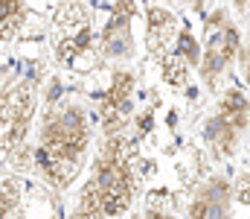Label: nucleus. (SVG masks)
Segmentation results:
<instances>
[{
    "instance_id": "1",
    "label": "nucleus",
    "mask_w": 250,
    "mask_h": 219,
    "mask_svg": "<svg viewBox=\"0 0 250 219\" xmlns=\"http://www.w3.org/2000/svg\"><path fill=\"white\" fill-rule=\"evenodd\" d=\"M242 50V32L233 24L227 9H215L207 15V41H204V56H201V79L204 85H215V79L233 65V59Z\"/></svg>"
},
{
    "instance_id": "3",
    "label": "nucleus",
    "mask_w": 250,
    "mask_h": 219,
    "mask_svg": "<svg viewBox=\"0 0 250 219\" xmlns=\"http://www.w3.org/2000/svg\"><path fill=\"white\" fill-rule=\"evenodd\" d=\"M178 18L163 9V6H148L146 12V47L148 53L154 56H166L172 47H175V38H178Z\"/></svg>"
},
{
    "instance_id": "7",
    "label": "nucleus",
    "mask_w": 250,
    "mask_h": 219,
    "mask_svg": "<svg viewBox=\"0 0 250 219\" xmlns=\"http://www.w3.org/2000/svg\"><path fill=\"white\" fill-rule=\"evenodd\" d=\"M163 79L169 82V85H175V88H184L189 79V65L175 53V50H169L166 56H163Z\"/></svg>"
},
{
    "instance_id": "8",
    "label": "nucleus",
    "mask_w": 250,
    "mask_h": 219,
    "mask_svg": "<svg viewBox=\"0 0 250 219\" xmlns=\"http://www.w3.org/2000/svg\"><path fill=\"white\" fill-rule=\"evenodd\" d=\"M15 202H18V184L15 181H6L0 187V205H3V211H9Z\"/></svg>"
},
{
    "instance_id": "9",
    "label": "nucleus",
    "mask_w": 250,
    "mask_h": 219,
    "mask_svg": "<svg viewBox=\"0 0 250 219\" xmlns=\"http://www.w3.org/2000/svg\"><path fill=\"white\" fill-rule=\"evenodd\" d=\"M239 62H242V76H245V82L250 85V44L239 50Z\"/></svg>"
},
{
    "instance_id": "6",
    "label": "nucleus",
    "mask_w": 250,
    "mask_h": 219,
    "mask_svg": "<svg viewBox=\"0 0 250 219\" xmlns=\"http://www.w3.org/2000/svg\"><path fill=\"white\" fill-rule=\"evenodd\" d=\"M172 50L187 62L189 68H198V65H201L204 47L198 44V38L192 35V29H189V26H181V29H178V38H175V47H172Z\"/></svg>"
},
{
    "instance_id": "2",
    "label": "nucleus",
    "mask_w": 250,
    "mask_h": 219,
    "mask_svg": "<svg viewBox=\"0 0 250 219\" xmlns=\"http://www.w3.org/2000/svg\"><path fill=\"white\" fill-rule=\"evenodd\" d=\"M233 187L224 178H209L189 202V219H230Z\"/></svg>"
},
{
    "instance_id": "5",
    "label": "nucleus",
    "mask_w": 250,
    "mask_h": 219,
    "mask_svg": "<svg viewBox=\"0 0 250 219\" xmlns=\"http://www.w3.org/2000/svg\"><path fill=\"white\" fill-rule=\"evenodd\" d=\"M218 114H221L224 120H230V123L242 132V129L250 126V99L239 91V88H230V91L221 97V102H218Z\"/></svg>"
},
{
    "instance_id": "4",
    "label": "nucleus",
    "mask_w": 250,
    "mask_h": 219,
    "mask_svg": "<svg viewBox=\"0 0 250 219\" xmlns=\"http://www.w3.org/2000/svg\"><path fill=\"white\" fill-rule=\"evenodd\" d=\"M204 138H207V144L212 146L218 155H233L236 141H239V129L230 120H224L221 114H212L204 123Z\"/></svg>"
}]
</instances>
